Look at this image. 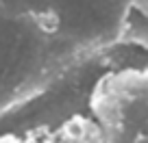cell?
<instances>
[{
  "label": "cell",
  "mask_w": 148,
  "mask_h": 143,
  "mask_svg": "<svg viewBox=\"0 0 148 143\" xmlns=\"http://www.w3.org/2000/svg\"><path fill=\"white\" fill-rule=\"evenodd\" d=\"M0 143H33L24 137H13V134H5V137H0Z\"/></svg>",
  "instance_id": "cell-4"
},
{
  "label": "cell",
  "mask_w": 148,
  "mask_h": 143,
  "mask_svg": "<svg viewBox=\"0 0 148 143\" xmlns=\"http://www.w3.org/2000/svg\"><path fill=\"white\" fill-rule=\"evenodd\" d=\"M33 143H107L92 117H72Z\"/></svg>",
  "instance_id": "cell-2"
},
{
  "label": "cell",
  "mask_w": 148,
  "mask_h": 143,
  "mask_svg": "<svg viewBox=\"0 0 148 143\" xmlns=\"http://www.w3.org/2000/svg\"><path fill=\"white\" fill-rule=\"evenodd\" d=\"M129 5L133 7V9H137L139 13L148 20V0H129Z\"/></svg>",
  "instance_id": "cell-3"
},
{
  "label": "cell",
  "mask_w": 148,
  "mask_h": 143,
  "mask_svg": "<svg viewBox=\"0 0 148 143\" xmlns=\"http://www.w3.org/2000/svg\"><path fill=\"white\" fill-rule=\"evenodd\" d=\"M89 113L107 143H148V67L102 76L89 98Z\"/></svg>",
  "instance_id": "cell-1"
}]
</instances>
